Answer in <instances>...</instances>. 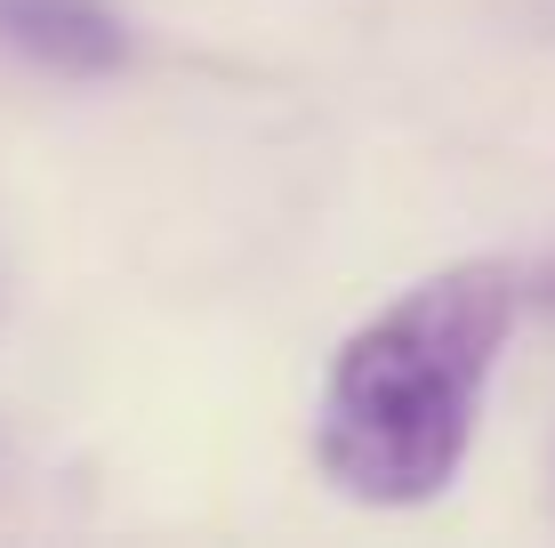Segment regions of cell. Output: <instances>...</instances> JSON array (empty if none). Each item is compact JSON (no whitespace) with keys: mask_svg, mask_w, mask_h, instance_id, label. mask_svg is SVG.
<instances>
[{"mask_svg":"<svg viewBox=\"0 0 555 548\" xmlns=\"http://www.w3.org/2000/svg\"><path fill=\"white\" fill-rule=\"evenodd\" d=\"M524 315L507 258H459L347 331L314 404V468L354 508H427L459 484Z\"/></svg>","mask_w":555,"mask_h":548,"instance_id":"6da1fadb","label":"cell"},{"mask_svg":"<svg viewBox=\"0 0 555 548\" xmlns=\"http://www.w3.org/2000/svg\"><path fill=\"white\" fill-rule=\"evenodd\" d=\"M0 41L49 73H113L129 56V25L105 0H0Z\"/></svg>","mask_w":555,"mask_h":548,"instance_id":"7a4b0ae2","label":"cell"}]
</instances>
